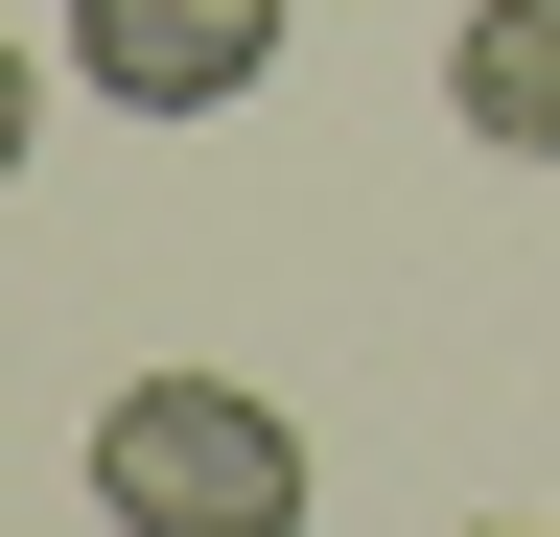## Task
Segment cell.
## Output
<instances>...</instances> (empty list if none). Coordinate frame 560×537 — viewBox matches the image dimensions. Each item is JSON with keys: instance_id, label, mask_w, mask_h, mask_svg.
<instances>
[{"instance_id": "cell-1", "label": "cell", "mask_w": 560, "mask_h": 537, "mask_svg": "<svg viewBox=\"0 0 560 537\" xmlns=\"http://www.w3.org/2000/svg\"><path fill=\"white\" fill-rule=\"evenodd\" d=\"M94 514L117 537H304V421L257 374H117L94 397Z\"/></svg>"}, {"instance_id": "cell-2", "label": "cell", "mask_w": 560, "mask_h": 537, "mask_svg": "<svg viewBox=\"0 0 560 537\" xmlns=\"http://www.w3.org/2000/svg\"><path fill=\"white\" fill-rule=\"evenodd\" d=\"M70 71L187 141V117H234V94L280 71V0H70Z\"/></svg>"}, {"instance_id": "cell-3", "label": "cell", "mask_w": 560, "mask_h": 537, "mask_svg": "<svg viewBox=\"0 0 560 537\" xmlns=\"http://www.w3.org/2000/svg\"><path fill=\"white\" fill-rule=\"evenodd\" d=\"M444 117L490 164H560V0H467L444 24Z\"/></svg>"}, {"instance_id": "cell-4", "label": "cell", "mask_w": 560, "mask_h": 537, "mask_svg": "<svg viewBox=\"0 0 560 537\" xmlns=\"http://www.w3.org/2000/svg\"><path fill=\"white\" fill-rule=\"evenodd\" d=\"M47 164V47H0V187Z\"/></svg>"}, {"instance_id": "cell-5", "label": "cell", "mask_w": 560, "mask_h": 537, "mask_svg": "<svg viewBox=\"0 0 560 537\" xmlns=\"http://www.w3.org/2000/svg\"><path fill=\"white\" fill-rule=\"evenodd\" d=\"M467 537H537V514H467Z\"/></svg>"}]
</instances>
